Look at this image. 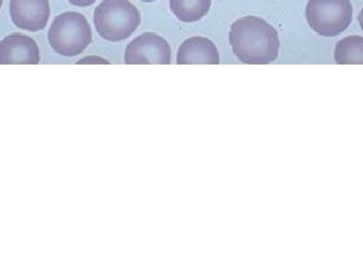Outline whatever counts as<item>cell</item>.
Listing matches in <instances>:
<instances>
[{"label":"cell","instance_id":"8992f818","mask_svg":"<svg viewBox=\"0 0 363 271\" xmlns=\"http://www.w3.org/2000/svg\"><path fill=\"white\" fill-rule=\"evenodd\" d=\"M51 8L49 0H10V16L19 29L38 32L45 29Z\"/></svg>","mask_w":363,"mask_h":271},{"label":"cell","instance_id":"30bf717a","mask_svg":"<svg viewBox=\"0 0 363 271\" xmlns=\"http://www.w3.org/2000/svg\"><path fill=\"white\" fill-rule=\"evenodd\" d=\"M335 61L338 65H363V38L347 36L335 48Z\"/></svg>","mask_w":363,"mask_h":271},{"label":"cell","instance_id":"6da1fadb","mask_svg":"<svg viewBox=\"0 0 363 271\" xmlns=\"http://www.w3.org/2000/svg\"><path fill=\"white\" fill-rule=\"evenodd\" d=\"M230 46L239 61L249 65H267L279 57V32L264 19L245 16L230 25Z\"/></svg>","mask_w":363,"mask_h":271},{"label":"cell","instance_id":"277c9868","mask_svg":"<svg viewBox=\"0 0 363 271\" xmlns=\"http://www.w3.org/2000/svg\"><path fill=\"white\" fill-rule=\"evenodd\" d=\"M305 15L315 33L334 38L351 25L353 6L351 0H308Z\"/></svg>","mask_w":363,"mask_h":271},{"label":"cell","instance_id":"9a60e30c","mask_svg":"<svg viewBox=\"0 0 363 271\" xmlns=\"http://www.w3.org/2000/svg\"><path fill=\"white\" fill-rule=\"evenodd\" d=\"M2 4H4V0H0V8H1Z\"/></svg>","mask_w":363,"mask_h":271},{"label":"cell","instance_id":"9c48e42d","mask_svg":"<svg viewBox=\"0 0 363 271\" xmlns=\"http://www.w3.org/2000/svg\"><path fill=\"white\" fill-rule=\"evenodd\" d=\"M174 16L183 23H194L206 16L211 10V0H170Z\"/></svg>","mask_w":363,"mask_h":271},{"label":"cell","instance_id":"3957f363","mask_svg":"<svg viewBox=\"0 0 363 271\" xmlns=\"http://www.w3.org/2000/svg\"><path fill=\"white\" fill-rule=\"evenodd\" d=\"M91 40L93 32L89 21L84 15L74 11L55 17L48 31L51 48L63 57L81 54L91 45Z\"/></svg>","mask_w":363,"mask_h":271},{"label":"cell","instance_id":"8fae6325","mask_svg":"<svg viewBox=\"0 0 363 271\" xmlns=\"http://www.w3.org/2000/svg\"><path fill=\"white\" fill-rule=\"evenodd\" d=\"M77 64H110V62L99 57H86L77 62Z\"/></svg>","mask_w":363,"mask_h":271},{"label":"cell","instance_id":"52a82bcc","mask_svg":"<svg viewBox=\"0 0 363 271\" xmlns=\"http://www.w3.org/2000/svg\"><path fill=\"white\" fill-rule=\"evenodd\" d=\"M40 48L33 38L12 33L0 42V65H38Z\"/></svg>","mask_w":363,"mask_h":271},{"label":"cell","instance_id":"7a4b0ae2","mask_svg":"<svg viewBox=\"0 0 363 271\" xmlns=\"http://www.w3.org/2000/svg\"><path fill=\"white\" fill-rule=\"evenodd\" d=\"M94 23L102 38L121 42L140 25V12L130 0H102L94 12Z\"/></svg>","mask_w":363,"mask_h":271},{"label":"cell","instance_id":"5bb4252c","mask_svg":"<svg viewBox=\"0 0 363 271\" xmlns=\"http://www.w3.org/2000/svg\"><path fill=\"white\" fill-rule=\"evenodd\" d=\"M140 1H143V2H155V1H157V0H140Z\"/></svg>","mask_w":363,"mask_h":271},{"label":"cell","instance_id":"4fadbf2b","mask_svg":"<svg viewBox=\"0 0 363 271\" xmlns=\"http://www.w3.org/2000/svg\"><path fill=\"white\" fill-rule=\"evenodd\" d=\"M358 21H359L360 27L363 30V8L360 11L359 15H358Z\"/></svg>","mask_w":363,"mask_h":271},{"label":"cell","instance_id":"7c38bea8","mask_svg":"<svg viewBox=\"0 0 363 271\" xmlns=\"http://www.w3.org/2000/svg\"><path fill=\"white\" fill-rule=\"evenodd\" d=\"M72 6H79V8H85V6H91L97 0H68Z\"/></svg>","mask_w":363,"mask_h":271},{"label":"cell","instance_id":"ba28073f","mask_svg":"<svg viewBox=\"0 0 363 271\" xmlns=\"http://www.w3.org/2000/svg\"><path fill=\"white\" fill-rule=\"evenodd\" d=\"M179 65H218L220 64L217 47L208 38L194 36L182 42L177 53Z\"/></svg>","mask_w":363,"mask_h":271},{"label":"cell","instance_id":"5b68a950","mask_svg":"<svg viewBox=\"0 0 363 271\" xmlns=\"http://www.w3.org/2000/svg\"><path fill=\"white\" fill-rule=\"evenodd\" d=\"M125 62L127 65H169L172 63V48L162 36L144 33L128 45Z\"/></svg>","mask_w":363,"mask_h":271}]
</instances>
